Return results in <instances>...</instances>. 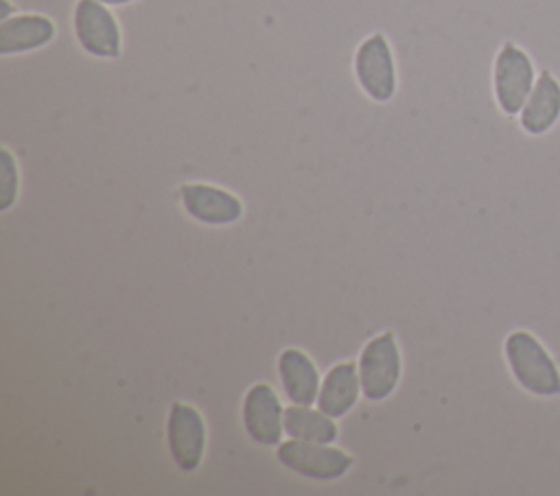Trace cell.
Masks as SVG:
<instances>
[{"instance_id": "cell-1", "label": "cell", "mask_w": 560, "mask_h": 496, "mask_svg": "<svg viewBox=\"0 0 560 496\" xmlns=\"http://www.w3.org/2000/svg\"><path fill=\"white\" fill-rule=\"evenodd\" d=\"M508 367L514 380L532 395H560V369L545 345L527 330H514L503 343Z\"/></svg>"}, {"instance_id": "cell-2", "label": "cell", "mask_w": 560, "mask_h": 496, "mask_svg": "<svg viewBox=\"0 0 560 496\" xmlns=\"http://www.w3.org/2000/svg\"><path fill=\"white\" fill-rule=\"evenodd\" d=\"M536 83V70L532 57L516 44L505 42L492 68V90L499 109L505 116H518Z\"/></svg>"}, {"instance_id": "cell-3", "label": "cell", "mask_w": 560, "mask_h": 496, "mask_svg": "<svg viewBox=\"0 0 560 496\" xmlns=\"http://www.w3.org/2000/svg\"><path fill=\"white\" fill-rule=\"evenodd\" d=\"M276 459L287 470L313 481H335L343 476L352 465V457L341 448H335L330 444L302 441L293 437L278 444Z\"/></svg>"}, {"instance_id": "cell-4", "label": "cell", "mask_w": 560, "mask_h": 496, "mask_svg": "<svg viewBox=\"0 0 560 496\" xmlns=\"http://www.w3.org/2000/svg\"><path fill=\"white\" fill-rule=\"evenodd\" d=\"M361 391L368 400H385L400 380V352L392 332H383L370 339L359 356Z\"/></svg>"}, {"instance_id": "cell-5", "label": "cell", "mask_w": 560, "mask_h": 496, "mask_svg": "<svg viewBox=\"0 0 560 496\" xmlns=\"http://www.w3.org/2000/svg\"><path fill=\"white\" fill-rule=\"evenodd\" d=\"M354 74L361 90L376 103H387L396 94V66L392 46L383 33L363 39L354 55Z\"/></svg>"}, {"instance_id": "cell-6", "label": "cell", "mask_w": 560, "mask_h": 496, "mask_svg": "<svg viewBox=\"0 0 560 496\" xmlns=\"http://www.w3.org/2000/svg\"><path fill=\"white\" fill-rule=\"evenodd\" d=\"M74 35L81 48L98 59L120 55V28L107 4L98 0H79L74 4Z\"/></svg>"}, {"instance_id": "cell-7", "label": "cell", "mask_w": 560, "mask_h": 496, "mask_svg": "<svg viewBox=\"0 0 560 496\" xmlns=\"http://www.w3.org/2000/svg\"><path fill=\"white\" fill-rule=\"evenodd\" d=\"M166 437L175 465L184 472L197 470L206 450V422L201 413L186 402H173L166 422Z\"/></svg>"}, {"instance_id": "cell-8", "label": "cell", "mask_w": 560, "mask_h": 496, "mask_svg": "<svg viewBox=\"0 0 560 496\" xmlns=\"http://www.w3.org/2000/svg\"><path fill=\"white\" fill-rule=\"evenodd\" d=\"M243 426L260 446H278L284 433V409L267 382H256L243 400Z\"/></svg>"}, {"instance_id": "cell-9", "label": "cell", "mask_w": 560, "mask_h": 496, "mask_svg": "<svg viewBox=\"0 0 560 496\" xmlns=\"http://www.w3.org/2000/svg\"><path fill=\"white\" fill-rule=\"evenodd\" d=\"M184 210L206 225H230L243 214V203L236 194L210 184H184L179 188Z\"/></svg>"}, {"instance_id": "cell-10", "label": "cell", "mask_w": 560, "mask_h": 496, "mask_svg": "<svg viewBox=\"0 0 560 496\" xmlns=\"http://www.w3.org/2000/svg\"><path fill=\"white\" fill-rule=\"evenodd\" d=\"M558 120H560V81L549 70H542L536 76L534 90L518 114V122L525 133L545 135L556 127Z\"/></svg>"}, {"instance_id": "cell-11", "label": "cell", "mask_w": 560, "mask_h": 496, "mask_svg": "<svg viewBox=\"0 0 560 496\" xmlns=\"http://www.w3.org/2000/svg\"><path fill=\"white\" fill-rule=\"evenodd\" d=\"M278 374L284 389V395L293 404L311 406L319 395V374L315 363L298 347H287L278 356Z\"/></svg>"}, {"instance_id": "cell-12", "label": "cell", "mask_w": 560, "mask_h": 496, "mask_svg": "<svg viewBox=\"0 0 560 496\" xmlns=\"http://www.w3.org/2000/svg\"><path fill=\"white\" fill-rule=\"evenodd\" d=\"M55 37V24L39 13L11 15L0 22V55H18L46 46Z\"/></svg>"}, {"instance_id": "cell-13", "label": "cell", "mask_w": 560, "mask_h": 496, "mask_svg": "<svg viewBox=\"0 0 560 496\" xmlns=\"http://www.w3.org/2000/svg\"><path fill=\"white\" fill-rule=\"evenodd\" d=\"M359 391V367L354 363H339L332 369H328L326 378L322 380L317 409L330 417H341L357 404Z\"/></svg>"}, {"instance_id": "cell-14", "label": "cell", "mask_w": 560, "mask_h": 496, "mask_svg": "<svg viewBox=\"0 0 560 496\" xmlns=\"http://www.w3.org/2000/svg\"><path fill=\"white\" fill-rule=\"evenodd\" d=\"M284 433L293 439L315 441V444H332L337 439L335 417L324 411H313L306 404H291L284 409Z\"/></svg>"}, {"instance_id": "cell-15", "label": "cell", "mask_w": 560, "mask_h": 496, "mask_svg": "<svg viewBox=\"0 0 560 496\" xmlns=\"http://www.w3.org/2000/svg\"><path fill=\"white\" fill-rule=\"evenodd\" d=\"M0 157H2V175H0V181H2V205L0 208L9 210L11 203L18 197V166H15V160H13L9 149H2Z\"/></svg>"}, {"instance_id": "cell-16", "label": "cell", "mask_w": 560, "mask_h": 496, "mask_svg": "<svg viewBox=\"0 0 560 496\" xmlns=\"http://www.w3.org/2000/svg\"><path fill=\"white\" fill-rule=\"evenodd\" d=\"M98 2H103V4H112V7H118V4H129V2H133V0H98Z\"/></svg>"}]
</instances>
